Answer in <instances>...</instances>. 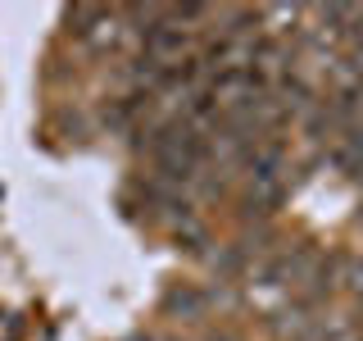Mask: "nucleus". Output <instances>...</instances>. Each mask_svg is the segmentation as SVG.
I'll list each match as a JSON object with an SVG mask.
<instances>
[{
  "label": "nucleus",
  "instance_id": "obj_4",
  "mask_svg": "<svg viewBox=\"0 0 363 341\" xmlns=\"http://www.w3.org/2000/svg\"><path fill=\"white\" fill-rule=\"evenodd\" d=\"M336 287H345L350 296H359V301H363V255L336 259Z\"/></svg>",
  "mask_w": 363,
  "mask_h": 341
},
{
  "label": "nucleus",
  "instance_id": "obj_6",
  "mask_svg": "<svg viewBox=\"0 0 363 341\" xmlns=\"http://www.w3.org/2000/svg\"><path fill=\"white\" fill-rule=\"evenodd\" d=\"M204 341H236V337H232V332H209Z\"/></svg>",
  "mask_w": 363,
  "mask_h": 341
},
{
  "label": "nucleus",
  "instance_id": "obj_2",
  "mask_svg": "<svg viewBox=\"0 0 363 341\" xmlns=\"http://www.w3.org/2000/svg\"><path fill=\"white\" fill-rule=\"evenodd\" d=\"M268 328H272L277 341H309L318 332V314H313L309 301H291V305H281V310L272 314Z\"/></svg>",
  "mask_w": 363,
  "mask_h": 341
},
{
  "label": "nucleus",
  "instance_id": "obj_5",
  "mask_svg": "<svg viewBox=\"0 0 363 341\" xmlns=\"http://www.w3.org/2000/svg\"><path fill=\"white\" fill-rule=\"evenodd\" d=\"M350 323H354V332H359V341H363V301H359V314L350 318Z\"/></svg>",
  "mask_w": 363,
  "mask_h": 341
},
{
  "label": "nucleus",
  "instance_id": "obj_3",
  "mask_svg": "<svg viewBox=\"0 0 363 341\" xmlns=\"http://www.w3.org/2000/svg\"><path fill=\"white\" fill-rule=\"evenodd\" d=\"M164 310L173 314V318H204L209 301H204L200 291H191V287H177V291H168V296H164Z\"/></svg>",
  "mask_w": 363,
  "mask_h": 341
},
{
  "label": "nucleus",
  "instance_id": "obj_8",
  "mask_svg": "<svg viewBox=\"0 0 363 341\" xmlns=\"http://www.w3.org/2000/svg\"><path fill=\"white\" fill-rule=\"evenodd\" d=\"M309 341H318V337H309Z\"/></svg>",
  "mask_w": 363,
  "mask_h": 341
},
{
  "label": "nucleus",
  "instance_id": "obj_1",
  "mask_svg": "<svg viewBox=\"0 0 363 341\" xmlns=\"http://www.w3.org/2000/svg\"><path fill=\"white\" fill-rule=\"evenodd\" d=\"M68 28L82 37L86 50H96V55H105L113 50V45L123 41V32H128V14L123 9H100V5H73L68 9Z\"/></svg>",
  "mask_w": 363,
  "mask_h": 341
},
{
  "label": "nucleus",
  "instance_id": "obj_7",
  "mask_svg": "<svg viewBox=\"0 0 363 341\" xmlns=\"http://www.w3.org/2000/svg\"><path fill=\"white\" fill-rule=\"evenodd\" d=\"M132 341H159V337H132Z\"/></svg>",
  "mask_w": 363,
  "mask_h": 341
}]
</instances>
